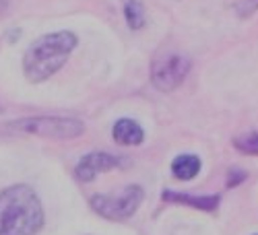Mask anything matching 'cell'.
I'll return each mask as SVG.
<instances>
[{"mask_svg":"<svg viewBox=\"0 0 258 235\" xmlns=\"http://www.w3.org/2000/svg\"><path fill=\"white\" fill-rule=\"evenodd\" d=\"M233 146L244 155H256L258 157V132H246L233 138Z\"/></svg>","mask_w":258,"mask_h":235,"instance_id":"11","label":"cell"},{"mask_svg":"<svg viewBox=\"0 0 258 235\" xmlns=\"http://www.w3.org/2000/svg\"><path fill=\"white\" fill-rule=\"evenodd\" d=\"M242 180H246V174H244V172H229L227 186H229V188H233V186H238Z\"/></svg>","mask_w":258,"mask_h":235,"instance_id":"12","label":"cell"},{"mask_svg":"<svg viewBox=\"0 0 258 235\" xmlns=\"http://www.w3.org/2000/svg\"><path fill=\"white\" fill-rule=\"evenodd\" d=\"M44 225L37 194L23 184L0 192V235H35Z\"/></svg>","mask_w":258,"mask_h":235,"instance_id":"1","label":"cell"},{"mask_svg":"<svg viewBox=\"0 0 258 235\" xmlns=\"http://www.w3.org/2000/svg\"><path fill=\"white\" fill-rule=\"evenodd\" d=\"M143 198H145L143 188L137 184H131L122 192H116V194H95L91 196L89 202L99 217L110 221H124L135 215Z\"/></svg>","mask_w":258,"mask_h":235,"instance_id":"4","label":"cell"},{"mask_svg":"<svg viewBox=\"0 0 258 235\" xmlns=\"http://www.w3.org/2000/svg\"><path fill=\"white\" fill-rule=\"evenodd\" d=\"M11 130L25 132L33 136H44V138H58V140H69L77 138L85 132V124L77 118H52V116H39V118H23L9 124Z\"/></svg>","mask_w":258,"mask_h":235,"instance_id":"3","label":"cell"},{"mask_svg":"<svg viewBox=\"0 0 258 235\" xmlns=\"http://www.w3.org/2000/svg\"><path fill=\"white\" fill-rule=\"evenodd\" d=\"M79 39L73 31H54L37 37L23 58V72L29 83H44L54 76L77 48Z\"/></svg>","mask_w":258,"mask_h":235,"instance_id":"2","label":"cell"},{"mask_svg":"<svg viewBox=\"0 0 258 235\" xmlns=\"http://www.w3.org/2000/svg\"><path fill=\"white\" fill-rule=\"evenodd\" d=\"M124 17L131 29H141L145 25V7L141 0H124Z\"/></svg>","mask_w":258,"mask_h":235,"instance_id":"10","label":"cell"},{"mask_svg":"<svg viewBox=\"0 0 258 235\" xmlns=\"http://www.w3.org/2000/svg\"><path fill=\"white\" fill-rule=\"evenodd\" d=\"M188 72H190V60L182 54H165L155 58L151 64V81L163 93L178 89L188 76Z\"/></svg>","mask_w":258,"mask_h":235,"instance_id":"5","label":"cell"},{"mask_svg":"<svg viewBox=\"0 0 258 235\" xmlns=\"http://www.w3.org/2000/svg\"><path fill=\"white\" fill-rule=\"evenodd\" d=\"M112 136L118 144H124V146H137L145 140V132L139 122L131 120V118H122L114 124V130H112Z\"/></svg>","mask_w":258,"mask_h":235,"instance_id":"7","label":"cell"},{"mask_svg":"<svg viewBox=\"0 0 258 235\" xmlns=\"http://www.w3.org/2000/svg\"><path fill=\"white\" fill-rule=\"evenodd\" d=\"M163 200L167 202H176V204H186L192 208H199V210H215L219 206L221 198L219 196H190V194H182V192H163Z\"/></svg>","mask_w":258,"mask_h":235,"instance_id":"8","label":"cell"},{"mask_svg":"<svg viewBox=\"0 0 258 235\" xmlns=\"http://www.w3.org/2000/svg\"><path fill=\"white\" fill-rule=\"evenodd\" d=\"M120 165V159L110 155V153H101V151H95V153H89L85 155L77 167H75V176L79 182H93L99 174L103 172H110V169L118 167Z\"/></svg>","mask_w":258,"mask_h":235,"instance_id":"6","label":"cell"},{"mask_svg":"<svg viewBox=\"0 0 258 235\" xmlns=\"http://www.w3.org/2000/svg\"><path fill=\"white\" fill-rule=\"evenodd\" d=\"M199 172H201V159L197 155H180L171 163V174L182 182L197 178Z\"/></svg>","mask_w":258,"mask_h":235,"instance_id":"9","label":"cell"},{"mask_svg":"<svg viewBox=\"0 0 258 235\" xmlns=\"http://www.w3.org/2000/svg\"><path fill=\"white\" fill-rule=\"evenodd\" d=\"M256 235H258V233H256Z\"/></svg>","mask_w":258,"mask_h":235,"instance_id":"13","label":"cell"}]
</instances>
